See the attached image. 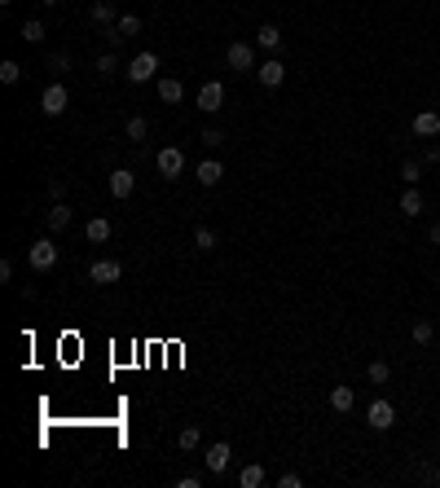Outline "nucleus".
I'll return each mask as SVG.
<instances>
[{"mask_svg": "<svg viewBox=\"0 0 440 488\" xmlns=\"http://www.w3.org/2000/svg\"><path fill=\"white\" fill-rule=\"evenodd\" d=\"M119 277H124V264H119V260H93L88 264V282H97V286H111Z\"/></svg>", "mask_w": 440, "mask_h": 488, "instance_id": "39448f33", "label": "nucleus"}, {"mask_svg": "<svg viewBox=\"0 0 440 488\" xmlns=\"http://www.w3.org/2000/svg\"><path fill=\"white\" fill-rule=\"evenodd\" d=\"M436 286H440V273H436Z\"/></svg>", "mask_w": 440, "mask_h": 488, "instance_id": "a19ab883", "label": "nucleus"}, {"mask_svg": "<svg viewBox=\"0 0 440 488\" xmlns=\"http://www.w3.org/2000/svg\"><path fill=\"white\" fill-rule=\"evenodd\" d=\"M27 260H31V269H35V273H49V269L57 264V246H53V237H40V242H31Z\"/></svg>", "mask_w": 440, "mask_h": 488, "instance_id": "f03ea898", "label": "nucleus"}, {"mask_svg": "<svg viewBox=\"0 0 440 488\" xmlns=\"http://www.w3.org/2000/svg\"><path fill=\"white\" fill-rule=\"evenodd\" d=\"M154 163H159V172L168 176V181H176V176L185 172V154L176 150V146H163L159 154H154Z\"/></svg>", "mask_w": 440, "mask_h": 488, "instance_id": "423d86ee", "label": "nucleus"}, {"mask_svg": "<svg viewBox=\"0 0 440 488\" xmlns=\"http://www.w3.org/2000/svg\"><path fill=\"white\" fill-rule=\"evenodd\" d=\"M159 97L168 101V106H176V101L185 97V84H181L176 75H163V79H159Z\"/></svg>", "mask_w": 440, "mask_h": 488, "instance_id": "4468645a", "label": "nucleus"}, {"mask_svg": "<svg viewBox=\"0 0 440 488\" xmlns=\"http://www.w3.org/2000/svg\"><path fill=\"white\" fill-rule=\"evenodd\" d=\"M93 22H102V27H115V22H119L111 0H93Z\"/></svg>", "mask_w": 440, "mask_h": 488, "instance_id": "6ab92c4d", "label": "nucleus"}, {"mask_svg": "<svg viewBox=\"0 0 440 488\" xmlns=\"http://www.w3.org/2000/svg\"><path fill=\"white\" fill-rule=\"evenodd\" d=\"M198 440H203V436H198V427H185V431L176 436V445H181V449H198Z\"/></svg>", "mask_w": 440, "mask_h": 488, "instance_id": "c756f323", "label": "nucleus"}, {"mask_svg": "<svg viewBox=\"0 0 440 488\" xmlns=\"http://www.w3.org/2000/svg\"><path fill=\"white\" fill-rule=\"evenodd\" d=\"M365 378H370L374 387H383L388 378H392V365L383 361V356H379V361H370V365H365Z\"/></svg>", "mask_w": 440, "mask_h": 488, "instance_id": "aec40b11", "label": "nucleus"}, {"mask_svg": "<svg viewBox=\"0 0 440 488\" xmlns=\"http://www.w3.org/2000/svg\"><path fill=\"white\" fill-rule=\"evenodd\" d=\"M133 185H137V176L128 172V168H115L111 172V194L115 198H133Z\"/></svg>", "mask_w": 440, "mask_h": 488, "instance_id": "9b49d317", "label": "nucleus"}, {"mask_svg": "<svg viewBox=\"0 0 440 488\" xmlns=\"http://www.w3.org/2000/svg\"><path fill=\"white\" fill-rule=\"evenodd\" d=\"M128 79H133V84H150L154 75H159V57L154 53H137L133 62H128V70H124Z\"/></svg>", "mask_w": 440, "mask_h": 488, "instance_id": "f257e3e1", "label": "nucleus"}, {"mask_svg": "<svg viewBox=\"0 0 440 488\" xmlns=\"http://www.w3.org/2000/svg\"><path fill=\"white\" fill-rule=\"evenodd\" d=\"M0 5H14V0H0Z\"/></svg>", "mask_w": 440, "mask_h": 488, "instance_id": "ea45409f", "label": "nucleus"}, {"mask_svg": "<svg viewBox=\"0 0 440 488\" xmlns=\"http://www.w3.org/2000/svg\"><path fill=\"white\" fill-rule=\"evenodd\" d=\"M432 339H436V326H432L427 317H419V321H414V343H419V348H427Z\"/></svg>", "mask_w": 440, "mask_h": 488, "instance_id": "5701e85b", "label": "nucleus"}, {"mask_svg": "<svg viewBox=\"0 0 440 488\" xmlns=\"http://www.w3.org/2000/svg\"><path fill=\"white\" fill-rule=\"evenodd\" d=\"M111 220H106V216H93L88 224H84V237H88V242H111Z\"/></svg>", "mask_w": 440, "mask_h": 488, "instance_id": "dca6fc26", "label": "nucleus"}, {"mask_svg": "<svg viewBox=\"0 0 440 488\" xmlns=\"http://www.w3.org/2000/svg\"><path fill=\"white\" fill-rule=\"evenodd\" d=\"M229 458H233L229 445H224V440H216V445L207 449V471H211V475H224V471H229Z\"/></svg>", "mask_w": 440, "mask_h": 488, "instance_id": "9d476101", "label": "nucleus"}, {"mask_svg": "<svg viewBox=\"0 0 440 488\" xmlns=\"http://www.w3.org/2000/svg\"><path fill=\"white\" fill-rule=\"evenodd\" d=\"M436 163H440V146H436Z\"/></svg>", "mask_w": 440, "mask_h": 488, "instance_id": "58836bf2", "label": "nucleus"}, {"mask_svg": "<svg viewBox=\"0 0 440 488\" xmlns=\"http://www.w3.org/2000/svg\"><path fill=\"white\" fill-rule=\"evenodd\" d=\"M401 176H405V181L414 185V181H419V176H423V168H419V163H405V168H401Z\"/></svg>", "mask_w": 440, "mask_h": 488, "instance_id": "f704fd0d", "label": "nucleus"}, {"mask_svg": "<svg viewBox=\"0 0 440 488\" xmlns=\"http://www.w3.org/2000/svg\"><path fill=\"white\" fill-rule=\"evenodd\" d=\"M22 40L40 44V40H44V22H40V18H27V22H22Z\"/></svg>", "mask_w": 440, "mask_h": 488, "instance_id": "393cba45", "label": "nucleus"}, {"mask_svg": "<svg viewBox=\"0 0 440 488\" xmlns=\"http://www.w3.org/2000/svg\"><path fill=\"white\" fill-rule=\"evenodd\" d=\"M146 137H150V124L141 115H133L128 119V141H146Z\"/></svg>", "mask_w": 440, "mask_h": 488, "instance_id": "a878e982", "label": "nucleus"}, {"mask_svg": "<svg viewBox=\"0 0 440 488\" xmlns=\"http://www.w3.org/2000/svg\"><path fill=\"white\" fill-rule=\"evenodd\" d=\"M414 137H440V115L436 110H419L414 115Z\"/></svg>", "mask_w": 440, "mask_h": 488, "instance_id": "f8f14e48", "label": "nucleus"}, {"mask_svg": "<svg viewBox=\"0 0 440 488\" xmlns=\"http://www.w3.org/2000/svg\"><path fill=\"white\" fill-rule=\"evenodd\" d=\"M44 66L57 70V75H66V70H70V57H66V53H49V57H44Z\"/></svg>", "mask_w": 440, "mask_h": 488, "instance_id": "c85d7f7f", "label": "nucleus"}, {"mask_svg": "<svg viewBox=\"0 0 440 488\" xmlns=\"http://www.w3.org/2000/svg\"><path fill=\"white\" fill-rule=\"evenodd\" d=\"M66 106H70V97H66V84H62V79H53V84L44 88V97H40V110L49 115V119H57V115L66 110Z\"/></svg>", "mask_w": 440, "mask_h": 488, "instance_id": "7ed1b4c3", "label": "nucleus"}, {"mask_svg": "<svg viewBox=\"0 0 440 488\" xmlns=\"http://www.w3.org/2000/svg\"><path fill=\"white\" fill-rule=\"evenodd\" d=\"M198 106H203V115H216L224 106V84L220 79H207V84L198 88Z\"/></svg>", "mask_w": 440, "mask_h": 488, "instance_id": "6e6552de", "label": "nucleus"}, {"mask_svg": "<svg viewBox=\"0 0 440 488\" xmlns=\"http://www.w3.org/2000/svg\"><path fill=\"white\" fill-rule=\"evenodd\" d=\"M427 242H436V246H440V220H436V224H427Z\"/></svg>", "mask_w": 440, "mask_h": 488, "instance_id": "e433bc0d", "label": "nucleus"}, {"mask_svg": "<svg viewBox=\"0 0 440 488\" xmlns=\"http://www.w3.org/2000/svg\"><path fill=\"white\" fill-rule=\"evenodd\" d=\"M256 79H260L265 88H282V79H287V66H282L278 57H269V62L256 66Z\"/></svg>", "mask_w": 440, "mask_h": 488, "instance_id": "1a4fd4ad", "label": "nucleus"}, {"mask_svg": "<svg viewBox=\"0 0 440 488\" xmlns=\"http://www.w3.org/2000/svg\"><path fill=\"white\" fill-rule=\"evenodd\" d=\"M265 480H269V475H265V467H260V462H251V467L238 471V484H242V488H260Z\"/></svg>", "mask_w": 440, "mask_h": 488, "instance_id": "f3484780", "label": "nucleus"}, {"mask_svg": "<svg viewBox=\"0 0 440 488\" xmlns=\"http://www.w3.org/2000/svg\"><path fill=\"white\" fill-rule=\"evenodd\" d=\"M436 458H440V453H436Z\"/></svg>", "mask_w": 440, "mask_h": 488, "instance_id": "79ce46f5", "label": "nucleus"}, {"mask_svg": "<svg viewBox=\"0 0 440 488\" xmlns=\"http://www.w3.org/2000/svg\"><path fill=\"white\" fill-rule=\"evenodd\" d=\"M256 44H260V49H269L273 57H278V49H282V31L273 27V22H265V27L256 31Z\"/></svg>", "mask_w": 440, "mask_h": 488, "instance_id": "ddd939ff", "label": "nucleus"}, {"mask_svg": "<svg viewBox=\"0 0 440 488\" xmlns=\"http://www.w3.org/2000/svg\"><path fill=\"white\" fill-rule=\"evenodd\" d=\"M115 70H119V57L115 53H102L97 57V75H115Z\"/></svg>", "mask_w": 440, "mask_h": 488, "instance_id": "7c9ffc66", "label": "nucleus"}, {"mask_svg": "<svg viewBox=\"0 0 440 488\" xmlns=\"http://www.w3.org/2000/svg\"><path fill=\"white\" fill-rule=\"evenodd\" d=\"M115 31H119V35H137V31H141V18H137V14H119Z\"/></svg>", "mask_w": 440, "mask_h": 488, "instance_id": "bb28decb", "label": "nucleus"}, {"mask_svg": "<svg viewBox=\"0 0 440 488\" xmlns=\"http://www.w3.org/2000/svg\"><path fill=\"white\" fill-rule=\"evenodd\" d=\"M203 484V475H181V480H176V488H198Z\"/></svg>", "mask_w": 440, "mask_h": 488, "instance_id": "c9c22d12", "label": "nucleus"}, {"mask_svg": "<svg viewBox=\"0 0 440 488\" xmlns=\"http://www.w3.org/2000/svg\"><path fill=\"white\" fill-rule=\"evenodd\" d=\"M401 211H405V216H423V194H419L414 185L401 194Z\"/></svg>", "mask_w": 440, "mask_h": 488, "instance_id": "412c9836", "label": "nucleus"}, {"mask_svg": "<svg viewBox=\"0 0 440 488\" xmlns=\"http://www.w3.org/2000/svg\"><path fill=\"white\" fill-rule=\"evenodd\" d=\"M356 404V396H352V387H335L330 391V409H339V413H348Z\"/></svg>", "mask_w": 440, "mask_h": 488, "instance_id": "4be33fe9", "label": "nucleus"}, {"mask_svg": "<svg viewBox=\"0 0 440 488\" xmlns=\"http://www.w3.org/2000/svg\"><path fill=\"white\" fill-rule=\"evenodd\" d=\"M49 198L53 202H66V185L62 181H49Z\"/></svg>", "mask_w": 440, "mask_h": 488, "instance_id": "72a5a7b5", "label": "nucleus"}, {"mask_svg": "<svg viewBox=\"0 0 440 488\" xmlns=\"http://www.w3.org/2000/svg\"><path fill=\"white\" fill-rule=\"evenodd\" d=\"M44 224H49L53 233H57V229H66V224H70V207H66V202H53L49 216H44Z\"/></svg>", "mask_w": 440, "mask_h": 488, "instance_id": "a211bd4d", "label": "nucleus"}, {"mask_svg": "<svg viewBox=\"0 0 440 488\" xmlns=\"http://www.w3.org/2000/svg\"><path fill=\"white\" fill-rule=\"evenodd\" d=\"M194 246H198V251H216V229L198 224V229H194Z\"/></svg>", "mask_w": 440, "mask_h": 488, "instance_id": "b1692460", "label": "nucleus"}, {"mask_svg": "<svg viewBox=\"0 0 440 488\" xmlns=\"http://www.w3.org/2000/svg\"><path fill=\"white\" fill-rule=\"evenodd\" d=\"M0 79H5V84H18V79H22V66L14 62V57H5V62H0Z\"/></svg>", "mask_w": 440, "mask_h": 488, "instance_id": "cd10ccee", "label": "nucleus"}, {"mask_svg": "<svg viewBox=\"0 0 440 488\" xmlns=\"http://www.w3.org/2000/svg\"><path fill=\"white\" fill-rule=\"evenodd\" d=\"M224 62H229L233 70H256V44L233 40V44H229V53H224Z\"/></svg>", "mask_w": 440, "mask_h": 488, "instance_id": "0eeeda50", "label": "nucleus"}, {"mask_svg": "<svg viewBox=\"0 0 440 488\" xmlns=\"http://www.w3.org/2000/svg\"><path fill=\"white\" fill-rule=\"evenodd\" d=\"M203 146H207V150L224 146V133H220V128H207V133H203Z\"/></svg>", "mask_w": 440, "mask_h": 488, "instance_id": "2f4dec72", "label": "nucleus"}, {"mask_svg": "<svg viewBox=\"0 0 440 488\" xmlns=\"http://www.w3.org/2000/svg\"><path fill=\"white\" fill-rule=\"evenodd\" d=\"M198 181H203L207 189H211V185H220V181H224V163L203 159V163H198Z\"/></svg>", "mask_w": 440, "mask_h": 488, "instance_id": "2eb2a0df", "label": "nucleus"}, {"mask_svg": "<svg viewBox=\"0 0 440 488\" xmlns=\"http://www.w3.org/2000/svg\"><path fill=\"white\" fill-rule=\"evenodd\" d=\"M278 488H304V480H300V475H295V471H287V475H282V480H278Z\"/></svg>", "mask_w": 440, "mask_h": 488, "instance_id": "473e14b6", "label": "nucleus"}, {"mask_svg": "<svg viewBox=\"0 0 440 488\" xmlns=\"http://www.w3.org/2000/svg\"><path fill=\"white\" fill-rule=\"evenodd\" d=\"M365 422H370L374 431H392V427H396V409H392V400L379 396L370 409H365Z\"/></svg>", "mask_w": 440, "mask_h": 488, "instance_id": "20e7f679", "label": "nucleus"}, {"mask_svg": "<svg viewBox=\"0 0 440 488\" xmlns=\"http://www.w3.org/2000/svg\"><path fill=\"white\" fill-rule=\"evenodd\" d=\"M40 5H62V0H40Z\"/></svg>", "mask_w": 440, "mask_h": 488, "instance_id": "4c0bfd02", "label": "nucleus"}]
</instances>
